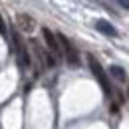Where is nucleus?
Returning a JSON list of instances; mask_svg holds the SVG:
<instances>
[{"instance_id":"nucleus-10","label":"nucleus","mask_w":129,"mask_h":129,"mask_svg":"<svg viewBox=\"0 0 129 129\" xmlns=\"http://www.w3.org/2000/svg\"><path fill=\"white\" fill-rule=\"evenodd\" d=\"M127 97H129V85H127Z\"/></svg>"},{"instance_id":"nucleus-2","label":"nucleus","mask_w":129,"mask_h":129,"mask_svg":"<svg viewBox=\"0 0 129 129\" xmlns=\"http://www.w3.org/2000/svg\"><path fill=\"white\" fill-rule=\"evenodd\" d=\"M12 44H14V50H16V56H18V64L22 68H28L32 64V58H30V52L26 48V42L22 40V36L18 34V30H12Z\"/></svg>"},{"instance_id":"nucleus-6","label":"nucleus","mask_w":129,"mask_h":129,"mask_svg":"<svg viewBox=\"0 0 129 129\" xmlns=\"http://www.w3.org/2000/svg\"><path fill=\"white\" fill-rule=\"evenodd\" d=\"M95 28H97L101 34H105V36H111V38H117V36H119L117 28L113 26L111 22H107V20H97V22H95Z\"/></svg>"},{"instance_id":"nucleus-7","label":"nucleus","mask_w":129,"mask_h":129,"mask_svg":"<svg viewBox=\"0 0 129 129\" xmlns=\"http://www.w3.org/2000/svg\"><path fill=\"white\" fill-rule=\"evenodd\" d=\"M109 74H111V76L115 78V80H125V78H127L125 70H123L121 66H115V64H113L111 68H109Z\"/></svg>"},{"instance_id":"nucleus-1","label":"nucleus","mask_w":129,"mask_h":129,"mask_svg":"<svg viewBox=\"0 0 129 129\" xmlns=\"http://www.w3.org/2000/svg\"><path fill=\"white\" fill-rule=\"evenodd\" d=\"M87 66H89V70H91V74H93V78L97 80L99 83V87L105 91V95H111L113 89H111V83L107 80V74H105V70H103V66L99 64V60H97L95 56H87Z\"/></svg>"},{"instance_id":"nucleus-3","label":"nucleus","mask_w":129,"mask_h":129,"mask_svg":"<svg viewBox=\"0 0 129 129\" xmlns=\"http://www.w3.org/2000/svg\"><path fill=\"white\" fill-rule=\"evenodd\" d=\"M56 38H58V42H60V48H62V54H64L66 62L70 66H80V56H78V50L74 48V44L68 40V36L62 32L56 34Z\"/></svg>"},{"instance_id":"nucleus-8","label":"nucleus","mask_w":129,"mask_h":129,"mask_svg":"<svg viewBox=\"0 0 129 129\" xmlns=\"http://www.w3.org/2000/svg\"><path fill=\"white\" fill-rule=\"evenodd\" d=\"M0 34H2V36H6V34H8V28H6V24H4L2 14H0Z\"/></svg>"},{"instance_id":"nucleus-9","label":"nucleus","mask_w":129,"mask_h":129,"mask_svg":"<svg viewBox=\"0 0 129 129\" xmlns=\"http://www.w3.org/2000/svg\"><path fill=\"white\" fill-rule=\"evenodd\" d=\"M119 2H121L123 6H127V8H129V0H119Z\"/></svg>"},{"instance_id":"nucleus-4","label":"nucleus","mask_w":129,"mask_h":129,"mask_svg":"<svg viewBox=\"0 0 129 129\" xmlns=\"http://www.w3.org/2000/svg\"><path fill=\"white\" fill-rule=\"evenodd\" d=\"M42 36H44V42H46V46H48V52H52V54L56 56V60H60L64 54H62V48H60V42H58L56 34L52 32L50 28H42Z\"/></svg>"},{"instance_id":"nucleus-5","label":"nucleus","mask_w":129,"mask_h":129,"mask_svg":"<svg viewBox=\"0 0 129 129\" xmlns=\"http://www.w3.org/2000/svg\"><path fill=\"white\" fill-rule=\"evenodd\" d=\"M16 24L18 28L22 30V32H34L36 30V20H34L30 14H24V12H20V14H16Z\"/></svg>"}]
</instances>
